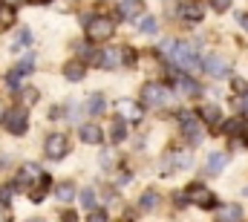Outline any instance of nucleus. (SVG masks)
Instances as JSON below:
<instances>
[{"mask_svg": "<svg viewBox=\"0 0 248 222\" xmlns=\"http://www.w3.org/2000/svg\"><path fill=\"white\" fill-rule=\"evenodd\" d=\"M170 58H173V63L182 66L185 72H199V69H202V58H199V52H196L193 44H173Z\"/></svg>", "mask_w": 248, "mask_h": 222, "instance_id": "f257e3e1", "label": "nucleus"}, {"mask_svg": "<svg viewBox=\"0 0 248 222\" xmlns=\"http://www.w3.org/2000/svg\"><path fill=\"white\" fill-rule=\"evenodd\" d=\"M113 32H116L113 17L98 15V17H90L87 20V38H90V44H104V41L113 38Z\"/></svg>", "mask_w": 248, "mask_h": 222, "instance_id": "f03ea898", "label": "nucleus"}, {"mask_svg": "<svg viewBox=\"0 0 248 222\" xmlns=\"http://www.w3.org/2000/svg\"><path fill=\"white\" fill-rule=\"evenodd\" d=\"M176 202H179V205L193 202V205H199V208H217V199H214V193H211L205 185H187V190L176 196Z\"/></svg>", "mask_w": 248, "mask_h": 222, "instance_id": "7ed1b4c3", "label": "nucleus"}, {"mask_svg": "<svg viewBox=\"0 0 248 222\" xmlns=\"http://www.w3.org/2000/svg\"><path fill=\"white\" fill-rule=\"evenodd\" d=\"M179 124H182V133L187 136V142H190V144H199V142L205 139V130H202V118H196L193 112L182 110V112H179Z\"/></svg>", "mask_w": 248, "mask_h": 222, "instance_id": "20e7f679", "label": "nucleus"}, {"mask_svg": "<svg viewBox=\"0 0 248 222\" xmlns=\"http://www.w3.org/2000/svg\"><path fill=\"white\" fill-rule=\"evenodd\" d=\"M6 130L12 136H23L26 127H29V115H26V107H15V110H6V118H3Z\"/></svg>", "mask_w": 248, "mask_h": 222, "instance_id": "39448f33", "label": "nucleus"}, {"mask_svg": "<svg viewBox=\"0 0 248 222\" xmlns=\"http://www.w3.org/2000/svg\"><path fill=\"white\" fill-rule=\"evenodd\" d=\"M44 153H46V159H63L66 153H69V139L63 136V133H52V136H46V142H44Z\"/></svg>", "mask_w": 248, "mask_h": 222, "instance_id": "423d86ee", "label": "nucleus"}, {"mask_svg": "<svg viewBox=\"0 0 248 222\" xmlns=\"http://www.w3.org/2000/svg\"><path fill=\"white\" fill-rule=\"evenodd\" d=\"M113 110H116V115H122L124 121H139V118L144 115L141 104H139L136 98H119V101L113 104Z\"/></svg>", "mask_w": 248, "mask_h": 222, "instance_id": "0eeeda50", "label": "nucleus"}, {"mask_svg": "<svg viewBox=\"0 0 248 222\" xmlns=\"http://www.w3.org/2000/svg\"><path fill=\"white\" fill-rule=\"evenodd\" d=\"M202 69H205L211 78H225V75L231 72V63H228V58H222V55H208L202 61Z\"/></svg>", "mask_w": 248, "mask_h": 222, "instance_id": "6e6552de", "label": "nucleus"}, {"mask_svg": "<svg viewBox=\"0 0 248 222\" xmlns=\"http://www.w3.org/2000/svg\"><path fill=\"white\" fill-rule=\"evenodd\" d=\"M179 17L187 20V23H199V20L205 17V3H202V0H185V3L179 6Z\"/></svg>", "mask_w": 248, "mask_h": 222, "instance_id": "1a4fd4ad", "label": "nucleus"}, {"mask_svg": "<svg viewBox=\"0 0 248 222\" xmlns=\"http://www.w3.org/2000/svg\"><path fill=\"white\" fill-rule=\"evenodd\" d=\"M32 66H35V55H23L20 61H17V66L6 75V84H9V87H17V84H20V78L32 72Z\"/></svg>", "mask_w": 248, "mask_h": 222, "instance_id": "9d476101", "label": "nucleus"}, {"mask_svg": "<svg viewBox=\"0 0 248 222\" xmlns=\"http://www.w3.org/2000/svg\"><path fill=\"white\" fill-rule=\"evenodd\" d=\"M141 101H144V104H153V107H162V104L168 101V90H165L162 84H144Z\"/></svg>", "mask_w": 248, "mask_h": 222, "instance_id": "9b49d317", "label": "nucleus"}, {"mask_svg": "<svg viewBox=\"0 0 248 222\" xmlns=\"http://www.w3.org/2000/svg\"><path fill=\"white\" fill-rule=\"evenodd\" d=\"M41 176H44V170L35 165H23L17 170V182H15V188H29V185H38L41 182Z\"/></svg>", "mask_w": 248, "mask_h": 222, "instance_id": "f8f14e48", "label": "nucleus"}, {"mask_svg": "<svg viewBox=\"0 0 248 222\" xmlns=\"http://www.w3.org/2000/svg\"><path fill=\"white\" fill-rule=\"evenodd\" d=\"M165 162H170L165 170H185V167H190V153H185V150H173V153L165 156Z\"/></svg>", "mask_w": 248, "mask_h": 222, "instance_id": "ddd939ff", "label": "nucleus"}, {"mask_svg": "<svg viewBox=\"0 0 248 222\" xmlns=\"http://www.w3.org/2000/svg\"><path fill=\"white\" fill-rule=\"evenodd\" d=\"M81 142H84V144H101V142H104L101 127H98V124H84V127H81Z\"/></svg>", "mask_w": 248, "mask_h": 222, "instance_id": "4468645a", "label": "nucleus"}, {"mask_svg": "<svg viewBox=\"0 0 248 222\" xmlns=\"http://www.w3.org/2000/svg\"><path fill=\"white\" fill-rule=\"evenodd\" d=\"M225 165H228V156L225 153H211L208 156V165H205V173L208 176H217V173L225 170Z\"/></svg>", "mask_w": 248, "mask_h": 222, "instance_id": "2eb2a0df", "label": "nucleus"}, {"mask_svg": "<svg viewBox=\"0 0 248 222\" xmlns=\"http://www.w3.org/2000/svg\"><path fill=\"white\" fill-rule=\"evenodd\" d=\"M84 75H87L84 61H69V63L63 66V78H66V81H81Z\"/></svg>", "mask_w": 248, "mask_h": 222, "instance_id": "dca6fc26", "label": "nucleus"}, {"mask_svg": "<svg viewBox=\"0 0 248 222\" xmlns=\"http://www.w3.org/2000/svg\"><path fill=\"white\" fill-rule=\"evenodd\" d=\"M222 133H225L228 139H237V136L246 133V121H243V118H228V121L222 124Z\"/></svg>", "mask_w": 248, "mask_h": 222, "instance_id": "f3484780", "label": "nucleus"}, {"mask_svg": "<svg viewBox=\"0 0 248 222\" xmlns=\"http://www.w3.org/2000/svg\"><path fill=\"white\" fill-rule=\"evenodd\" d=\"M176 90H179L182 95H199V93H202V90H199V84H196V81H190L187 75H179V78H176Z\"/></svg>", "mask_w": 248, "mask_h": 222, "instance_id": "a211bd4d", "label": "nucleus"}, {"mask_svg": "<svg viewBox=\"0 0 248 222\" xmlns=\"http://www.w3.org/2000/svg\"><path fill=\"white\" fill-rule=\"evenodd\" d=\"M199 118H202L208 127H217V124H219V107H217V104H205V107L199 110Z\"/></svg>", "mask_w": 248, "mask_h": 222, "instance_id": "6ab92c4d", "label": "nucleus"}, {"mask_svg": "<svg viewBox=\"0 0 248 222\" xmlns=\"http://www.w3.org/2000/svg\"><path fill=\"white\" fill-rule=\"evenodd\" d=\"M26 47H32V32L29 29H20L15 35V41H12V52H23Z\"/></svg>", "mask_w": 248, "mask_h": 222, "instance_id": "aec40b11", "label": "nucleus"}, {"mask_svg": "<svg viewBox=\"0 0 248 222\" xmlns=\"http://www.w3.org/2000/svg\"><path fill=\"white\" fill-rule=\"evenodd\" d=\"M124 136H127V124H124L122 115H116L113 118V127H110V139L113 142H124Z\"/></svg>", "mask_w": 248, "mask_h": 222, "instance_id": "412c9836", "label": "nucleus"}, {"mask_svg": "<svg viewBox=\"0 0 248 222\" xmlns=\"http://www.w3.org/2000/svg\"><path fill=\"white\" fill-rule=\"evenodd\" d=\"M46 190H49V176L44 173V176H41V182H38V188H35V190H29V199H32V202H41V199L46 196Z\"/></svg>", "mask_w": 248, "mask_h": 222, "instance_id": "4be33fe9", "label": "nucleus"}, {"mask_svg": "<svg viewBox=\"0 0 248 222\" xmlns=\"http://www.w3.org/2000/svg\"><path fill=\"white\" fill-rule=\"evenodd\" d=\"M55 196H58L61 202H72V199H75V185H72V182H61V185L55 188Z\"/></svg>", "mask_w": 248, "mask_h": 222, "instance_id": "5701e85b", "label": "nucleus"}, {"mask_svg": "<svg viewBox=\"0 0 248 222\" xmlns=\"http://www.w3.org/2000/svg\"><path fill=\"white\" fill-rule=\"evenodd\" d=\"M101 110H104V95H101V93H93V95L87 98V112H90V115H98Z\"/></svg>", "mask_w": 248, "mask_h": 222, "instance_id": "b1692460", "label": "nucleus"}, {"mask_svg": "<svg viewBox=\"0 0 248 222\" xmlns=\"http://www.w3.org/2000/svg\"><path fill=\"white\" fill-rule=\"evenodd\" d=\"M15 23V9H12V3H0V29H6V26H12Z\"/></svg>", "mask_w": 248, "mask_h": 222, "instance_id": "393cba45", "label": "nucleus"}, {"mask_svg": "<svg viewBox=\"0 0 248 222\" xmlns=\"http://www.w3.org/2000/svg\"><path fill=\"white\" fill-rule=\"evenodd\" d=\"M119 12H122L124 17H136V15H141V0H124Z\"/></svg>", "mask_w": 248, "mask_h": 222, "instance_id": "a878e982", "label": "nucleus"}, {"mask_svg": "<svg viewBox=\"0 0 248 222\" xmlns=\"http://www.w3.org/2000/svg\"><path fill=\"white\" fill-rule=\"evenodd\" d=\"M38 98H41V93H38L35 87H23V90H20V101H23V107L38 104Z\"/></svg>", "mask_w": 248, "mask_h": 222, "instance_id": "bb28decb", "label": "nucleus"}, {"mask_svg": "<svg viewBox=\"0 0 248 222\" xmlns=\"http://www.w3.org/2000/svg\"><path fill=\"white\" fill-rule=\"evenodd\" d=\"M139 29H141L144 35H153V32L159 29V23H156V17H150V15H144V17L139 20Z\"/></svg>", "mask_w": 248, "mask_h": 222, "instance_id": "cd10ccee", "label": "nucleus"}, {"mask_svg": "<svg viewBox=\"0 0 248 222\" xmlns=\"http://www.w3.org/2000/svg\"><path fill=\"white\" fill-rule=\"evenodd\" d=\"M156 205H159V193H156V190H147V193L141 196V208H144V211H156Z\"/></svg>", "mask_w": 248, "mask_h": 222, "instance_id": "c85d7f7f", "label": "nucleus"}, {"mask_svg": "<svg viewBox=\"0 0 248 222\" xmlns=\"http://www.w3.org/2000/svg\"><path fill=\"white\" fill-rule=\"evenodd\" d=\"M219 220H243V208L240 205H228L225 211H219Z\"/></svg>", "mask_w": 248, "mask_h": 222, "instance_id": "c756f323", "label": "nucleus"}, {"mask_svg": "<svg viewBox=\"0 0 248 222\" xmlns=\"http://www.w3.org/2000/svg\"><path fill=\"white\" fill-rule=\"evenodd\" d=\"M78 199H81V205H84L87 211H90V208H95V190H90V188H87V190H81V193H78Z\"/></svg>", "mask_w": 248, "mask_h": 222, "instance_id": "7c9ffc66", "label": "nucleus"}, {"mask_svg": "<svg viewBox=\"0 0 248 222\" xmlns=\"http://www.w3.org/2000/svg\"><path fill=\"white\" fill-rule=\"evenodd\" d=\"M12 193H15V188H12V185H3V188H0V205H3V208H9V205H12Z\"/></svg>", "mask_w": 248, "mask_h": 222, "instance_id": "2f4dec72", "label": "nucleus"}, {"mask_svg": "<svg viewBox=\"0 0 248 222\" xmlns=\"http://www.w3.org/2000/svg\"><path fill=\"white\" fill-rule=\"evenodd\" d=\"M116 165V153H113V150H104V153H101V167H113Z\"/></svg>", "mask_w": 248, "mask_h": 222, "instance_id": "473e14b6", "label": "nucleus"}, {"mask_svg": "<svg viewBox=\"0 0 248 222\" xmlns=\"http://www.w3.org/2000/svg\"><path fill=\"white\" fill-rule=\"evenodd\" d=\"M228 6H231V0H211V9L214 12H225Z\"/></svg>", "mask_w": 248, "mask_h": 222, "instance_id": "72a5a7b5", "label": "nucleus"}, {"mask_svg": "<svg viewBox=\"0 0 248 222\" xmlns=\"http://www.w3.org/2000/svg\"><path fill=\"white\" fill-rule=\"evenodd\" d=\"M234 93H240V95H246L248 93V84L243 81V78H234Z\"/></svg>", "mask_w": 248, "mask_h": 222, "instance_id": "f704fd0d", "label": "nucleus"}, {"mask_svg": "<svg viewBox=\"0 0 248 222\" xmlns=\"http://www.w3.org/2000/svg\"><path fill=\"white\" fill-rule=\"evenodd\" d=\"M90 220L93 222H104L107 220V214H104V211H90Z\"/></svg>", "mask_w": 248, "mask_h": 222, "instance_id": "c9c22d12", "label": "nucleus"}, {"mask_svg": "<svg viewBox=\"0 0 248 222\" xmlns=\"http://www.w3.org/2000/svg\"><path fill=\"white\" fill-rule=\"evenodd\" d=\"M61 107H52V112H49V118H63V115H61Z\"/></svg>", "mask_w": 248, "mask_h": 222, "instance_id": "e433bc0d", "label": "nucleus"}, {"mask_svg": "<svg viewBox=\"0 0 248 222\" xmlns=\"http://www.w3.org/2000/svg\"><path fill=\"white\" fill-rule=\"evenodd\" d=\"M240 23H243V29L248 32V15H243V17H240Z\"/></svg>", "mask_w": 248, "mask_h": 222, "instance_id": "4c0bfd02", "label": "nucleus"}, {"mask_svg": "<svg viewBox=\"0 0 248 222\" xmlns=\"http://www.w3.org/2000/svg\"><path fill=\"white\" fill-rule=\"evenodd\" d=\"M3 118H6V104L0 101V121H3Z\"/></svg>", "mask_w": 248, "mask_h": 222, "instance_id": "58836bf2", "label": "nucleus"}, {"mask_svg": "<svg viewBox=\"0 0 248 222\" xmlns=\"http://www.w3.org/2000/svg\"><path fill=\"white\" fill-rule=\"evenodd\" d=\"M29 3H52V0H29Z\"/></svg>", "mask_w": 248, "mask_h": 222, "instance_id": "ea45409f", "label": "nucleus"}]
</instances>
